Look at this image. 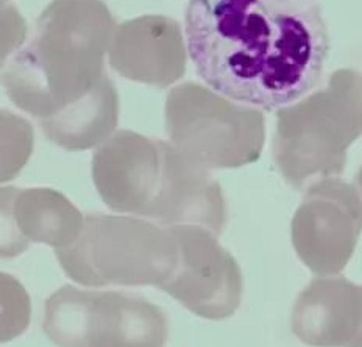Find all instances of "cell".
I'll return each mask as SVG.
<instances>
[{"label": "cell", "instance_id": "obj_18", "mask_svg": "<svg viewBox=\"0 0 362 347\" xmlns=\"http://www.w3.org/2000/svg\"><path fill=\"white\" fill-rule=\"evenodd\" d=\"M354 183H356V188H358V191H359L361 198H362V166L359 168L356 177H354Z\"/></svg>", "mask_w": 362, "mask_h": 347}, {"label": "cell", "instance_id": "obj_19", "mask_svg": "<svg viewBox=\"0 0 362 347\" xmlns=\"http://www.w3.org/2000/svg\"><path fill=\"white\" fill-rule=\"evenodd\" d=\"M362 290V286H361ZM353 347H362V312H361V329H359V335L356 338V343L353 344Z\"/></svg>", "mask_w": 362, "mask_h": 347}, {"label": "cell", "instance_id": "obj_1", "mask_svg": "<svg viewBox=\"0 0 362 347\" xmlns=\"http://www.w3.org/2000/svg\"><path fill=\"white\" fill-rule=\"evenodd\" d=\"M185 36L206 86L266 111L314 89L329 55L319 0H189Z\"/></svg>", "mask_w": 362, "mask_h": 347}, {"label": "cell", "instance_id": "obj_17", "mask_svg": "<svg viewBox=\"0 0 362 347\" xmlns=\"http://www.w3.org/2000/svg\"><path fill=\"white\" fill-rule=\"evenodd\" d=\"M28 25L14 5H0V71L10 63V57L24 46Z\"/></svg>", "mask_w": 362, "mask_h": 347}, {"label": "cell", "instance_id": "obj_9", "mask_svg": "<svg viewBox=\"0 0 362 347\" xmlns=\"http://www.w3.org/2000/svg\"><path fill=\"white\" fill-rule=\"evenodd\" d=\"M178 239L175 274L164 286L187 310L209 321L231 318L243 300L244 278L238 261L206 227L170 225Z\"/></svg>", "mask_w": 362, "mask_h": 347}, {"label": "cell", "instance_id": "obj_13", "mask_svg": "<svg viewBox=\"0 0 362 347\" xmlns=\"http://www.w3.org/2000/svg\"><path fill=\"white\" fill-rule=\"evenodd\" d=\"M14 216L30 243H42L55 251L71 246L78 238L85 216L64 194L52 188L19 190Z\"/></svg>", "mask_w": 362, "mask_h": 347}, {"label": "cell", "instance_id": "obj_3", "mask_svg": "<svg viewBox=\"0 0 362 347\" xmlns=\"http://www.w3.org/2000/svg\"><path fill=\"white\" fill-rule=\"evenodd\" d=\"M362 137V74L331 72L327 86L276 111L272 157L286 183L341 176L346 150Z\"/></svg>", "mask_w": 362, "mask_h": 347}, {"label": "cell", "instance_id": "obj_6", "mask_svg": "<svg viewBox=\"0 0 362 347\" xmlns=\"http://www.w3.org/2000/svg\"><path fill=\"white\" fill-rule=\"evenodd\" d=\"M42 330L58 347H164L169 319L138 294L64 285L45 302Z\"/></svg>", "mask_w": 362, "mask_h": 347}, {"label": "cell", "instance_id": "obj_20", "mask_svg": "<svg viewBox=\"0 0 362 347\" xmlns=\"http://www.w3.org/2000/svg\"><path fill=\"white\" fill-rule=\"evenodd\" d=\"M6 2H8V0H0V5H5Z\"/></svg>", "mask_w": 362, "mask_h": 347}, {"label": "cell", "instance_id": "obj_11", "mask_svg": "<svg viewBox=\"0 0 362 347\" xmlns=\"http://www.w3.org/2000/svg\"><path fill=\"white\" fill-rule=\"evenodd\" d=\"M362 290L342 275L319 277L292 310V334L313 347H353L361 329Z\"/></svg>", "mask_w": 362, "mask_h": 347}, {"label": "cell", "instance_id": "obj_12", "mask_svg": "<svg viewBox=\"0 0 362 347\" xmlns=\"http://www.w3.org/2000/svg\"><path fill=\"white\" fill-rule=\"evenodd\" d=\"M117 124L119 94L108 75L85 97L58 115L40 120L47 140L71 152L102 146L115 135Z\"/></svg>", "mask_w": 362, "mask_h": 347}, {"label": "cell", "instance_id": "obj_7", "mask_svg": "<svg viewBox=\"0 0 362 347\" xmlns=\"http://www.w3.org/2000/svg\"><path fill=\"white\" fill-rule=\"evenodd\" d=\"M170 142L119 130L93 155V180L112 211L156 221L170 183Z\"/></svg>", "mask_w": 362, "mask_h": 347}, {"label": "cell", "instance_id": "obj_10", "mask_svg": "<svg viewBox=\"0 0 362 347\" xmlns=\"http://www.w3.org/2000/svg\"><path fill=\"white\" fill-rule=\"evenodd\" d=\"M186 36L175 19L147 14L116 27L108 59L122 77L144 85L168 88L186 72Z\"/></svg>", "mask_w": 362, "mask_h": 347}, {"label": "cell", "instance_id": "obj_2", "mask_svg": "<svg viewBox=\"0 0 362 347\" xmlns=\"http://www.w3.org/2000/svg\"><path fill=\"white\" fill-rule=\"evenodd\" d=\"M116 27L102 0H52L32 40L0 74L10 101L42 120L85 97L107 75Z\"/></svg>", "mask_w": 362, "mask_h": 347}, {"label": "cell", "instance_id": "obj_5", "mask_svg": "<svg viewBox=\"0 0 362 347\" xmlns=\"http://www.w3.org/2000/svg\"><path fill=\"white\" fill-rule=\"evenodd\" d=\"M169 142L200 168L236 169L259 160L266 118L197 81L173 86L165 99Z\"/></svg>", "mask_w": 362, "mask_h": 347}, {"label": "cell", "instance_id": "obj_14", "mask_svg": "<svg viewBox=\"0 0 362 347\" xmlns=\"http://www.w3.org/2000/svg\"><path fill=\"white\" fill-rule=\"evenodd\" d=\"M35 147V130L27 119L0 108V185L13 182Z\"/></svg>", "mask_w": 362, "mask_h": 347}, {"label": "cell", "instance_id": "obj_15", "mask_svg": "<svg viewBox=\"0 0 362 347\" xmlns=\"http://www.w3.org/2000/svg\"><path fill=\"white\" fill-rule=\"evenodd\" d=\"M32 299L25 286L11 274L0 273V344L10 343L28 329Z\"/></svg>", "mask_w": 362, "mask_h": 347}, {"label": "cell", "instance_id": "obj_8", "mask_svg": "<svg viewBox=\"0 0 362 347\" xmlns=\"http://www.w3.org/2000/svg\"><path fill=\"white\" fill-rule=\"evenodd\" d=\"M362 233V198L342 178L325 177L306 186L291 224V239L303 265L320 277L339 275Z\"/></svg>", "mask_w": 362, "mask_h": 347}, {"label": "cell", "instance_id": "obj_4", "mask_svg": "<svg viewBox=\"0 0 362 347\" xmlns=\"http://www.w3.org/2000/svg\"><path fill=\"white\" fill-rule=\"evenodd\" d=\"M66 275L85 286L164 288L178 266L170 227L134 216L89 213L78 238L55 251Z\"/></svg>", "mask_w": 362, "mask_h": 347}, {"label": "cell", "instance_id": "obj_16", "mask_svg": "<svg viewBox=\"0 0 362 347\" xmlns=\"http://www.w3.org/2000/svg\"><path fill=\"white\" fill-rule=\"evenodd\" d=\"M18 193L19 188L16 186L0 188V260L16 258L30 246L14 216V200Z\"/></svg>", "mask_w": 362, "mask_h": 347}]
</instances>
